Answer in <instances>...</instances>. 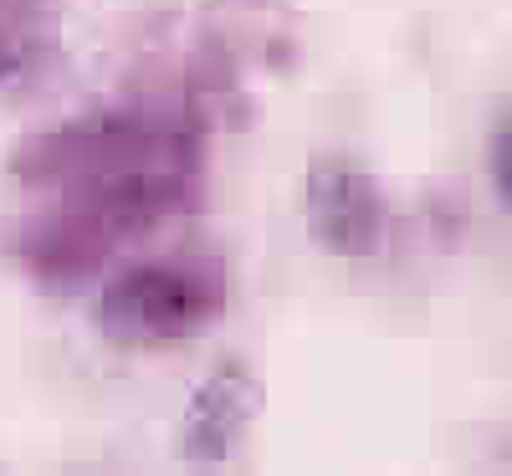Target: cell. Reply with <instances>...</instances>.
I'll use <instances>...</instances> for the list:
<instances>
[{
    "instance_id": "cell-1",
    "label": "cell",
    "mask_w": 512,
    "mask_h": 476,
    "mask_svg": "<svg viewBox=\"0 0 512 476\" xmlns=\"http://www.w3.org/2000/svg\"><path fill=\"white\" fill-rule=\"evenodd\" d=\"M221 318V282L180 262H139L118 272L98 302L93 328L113 349H169Z\"/></svg>"
},
{
    "instance_id": "cell-2",
    "label": "cell",
    "mask_w": 512,
    "mask_h": 476,
    "mask_svg": "<svg viewBox=\"0 0 512 476\" xmlns=\"http://www.w3.org/2000/svg\"><path fill=\"white\" fill-rule=\"evenodd\" d=\"M303 226L318 251L369 262L384 246V200L374 175L354 154H313L303 175Z\"/></svg>"
},
{
    "instance_id": "cell-3",
    "label": "cell",
    "mask_w": 512,
    "mask_h": 476,
    "mask_svg": "<svg viewBox=\"0 0 512 476\" xmlns=\"http://www.w3.org/2000/svg\"><path fill=\"white\" fill-rule=\"evenodd\" d=\"M256 415H262V379L236 359H221L190 389V405L180 415V436H175L180 461L226 466L236 456V446L246 441Z\"/></svg>"
},
{
    "instance_id": "cell-4",
    "label": "cell",
    "mask_w": 512,
    "mask_h": 476,
    "mask_svg": "<svg viewBox=\"0 0 512 476\" xmlns=\"http://www.w3.org/2000/svg\"><path fill=\"white\" fill-rule=\"evenodd\" d=\"M487 180L502 210H512V113L497 108L492 134H487Z\"/></svg>"
}]
</instances>
